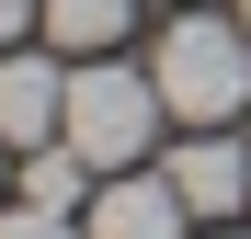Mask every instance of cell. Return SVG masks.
Returning a JSON list of instances; mask_svg holds the SVG:
<instances>
[{"label": "cell", "mask_w": 251, "mask_h": 239, "mask_svg": "<svg viewBox=\"0 0 251 239\" xmlns=\"http://www.w3.org/2000/svg\"><path fill=\"white\" fill-rule=\"evenodd\" d=\"M160 114H172L160 103V68H114V46L92 68H69V148L92 159V171H137Z\"/></svg>", "instance_id": "obj_1"}, {"label": "cell", "mask_w": 251, "mask_h": 239, "mask_svg": "<svg viewBox=\"0 0 251 239\" xmlns=\"http://www.w3.org/2000/svg\"><path fill=\"white\" fill-rule=\"evenodd\" d=\"M160 103L183 114V126H228V114L251 103V23H205V12H183L172 34H160Z\"/></svg>", "instance_id": "obj_2"}, {"label": "cell", "mask_w": 251, "mask_h": 239, "mask_svg": "<svg viewBox=\"0 0 251 239\" xmlns=\"http://www.w3.org/2000/svg\"><path fill=\"white\" fill-rule=\"evenodd\" d=\"M183 182L172 171H103L92 182V205H80V228L92 239H183Z\"/></svg>", "instance_id": "obj_3"}, {"label": "cell", "mask_w": 251, "mask_h": 239, "mask_svg": "<svg viewBox=\"0 0 251 239\" xmlns=\"http://www.w3.org/2000/svg\"><path fill=\"white\" fill-rule=\"evenodd\" d=\"M172 182H183V205H194V217H240V205H251V137L194 126V137L172 148Z\"/></svg>", "instance_id": "obj_4"}, {"label": "cell", "mask_w": 251, "mask_h": 239, "mask_svg": "<svg viewBox=\"0 0 251 239\" xmlns=\"http://www.w3.org/2000/svg\"><path fill=\"white\" fill-rule=\"evenodd\" d=\"M0 137H12V148H46V137H69V68H46V57H12V46H0Z\"/></svg>", "instance_id": "obj_5"}, {"label": "cell", "mask_w": 251, "mask_h": 239, "mask_svg": "<svg viewBox=\"0 0 251 239\" xmlns=\"http://www.w3.org/2000/svg\"><path fill=\"white\" fill-rule=\"evenodd\" d=\"M92 159H80L69 137H46V148H23V205H57V217H80V205H92Z\"/></svg>", "instance_id": "obj_6"}, {"label": "cell", "mask_w": 251, "mask_h": 239, "mask_svg": "<svg viewBox=\"0 0 251 239\" xmlns=\"http://www.w3.org/2000/svg\"><path fill=\"white\" fill-rule=\"evenodd\" d=\"M126 12L137 0H46V34L69 57H103V46H126Z\"/></svg>", "instance_id": "obj_7"}, {"label": "cell", "mask_w": 251, "mask_h": 239, "mask_svg": "<svg viewBox=\"0 0 251 239\" xmlns=\"http://www.w3.org/2000/svg\"><path fill=\"white\" fill-rule=\"evenodd\" d=\"M0 239H92V228H69L57 205H12V217H0Z\"/></svg>", "instance_id": "obj_8"}, {"label": "cell", "mask_w": 251, "mask_h": 239, "mask_svg": "<svg viewBox=\"0 0 251 239\" xmlns=\"http://www.w3.org/2000/svg\"><path fill=\"white\" fill-rule=\"evenodd\" d=\"M46 23V0H0V46H12V34H34Z\"/></svg>", "instance_id": "obj_9"}, {"label": "cell", "mask_w": 251, "mask_h": 239, "mask_svg": "<svg viewBox=\"0 0 251 239\" xmlns=\"http://www.w3.org/2000/svg\"><path fill=\"white\" fill-rule=\"evenodd\" d=\"M0 182H12V137H0Z\"/></svg>", "instance_id": "obj_10"}, {"label": "cell", "mask_w": 251, "mask_h": 239, "mask_svg": "<svg viewBox=\"0 0 251 239\" xmlns=\"http://www.w3.org/2000/svg\"><path fill=\"white\" fill-rule=\"evenodd\" d=\"M205 239H228V228H205Z\"/></svg>", "instance_id": "obj_11"}, {"label": "cell", "mask_w": 251, "mask_h": 239, "mask_svg": "<svg viewBox=\"0 0 251 239\" xmlns=\"http://www.w3.org/2000/svg\"><path fill=\"white\" fill-rule=\"evenodd\" d=\"M240 23H251V12H240Z\"/></svg>", "instance_id": "obj_12"}]
</instances>
